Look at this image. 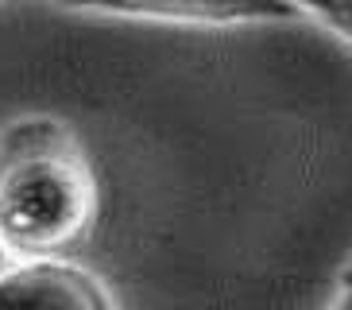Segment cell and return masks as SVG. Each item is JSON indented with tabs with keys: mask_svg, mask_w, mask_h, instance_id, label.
Wrapping results in <instances>:
<instances>
[{
	"mask_svg": "<svg viewBox=\"0 0 352 310\" xmlns=\"http://www.w3.org/2000/svg\"><path fill=\"white\" fill-rule=\"evenodd\" d=\"M97 183L82 144L54 116H23L0 132V245L12 260H54L82 245Z\"/></svg>",
	"mask_w": 352,
	"mask_h": 310,
	"instance_id": "1",
	"label": "cell"
},
{
	"mask_svg": "<svg viewBox=\"0 0 352 310\" xmlns=\"http://www.w3.org/2000/svg\"><path fill=\"white\" fill-rule=\"evenodd\" d=\"M0 310H109V299L70 264L23 260L0 271Z\"/></svg>",
	"mask_w": 352,
	"mask_h": 310,
	"instance_id": "2",
	"label": "cell"
},
{
	"mask_svg": "<svg viewBox=\"0 0 352 310\" xmlns=\"http://www.w3.org/2000/svg\"><path fill=\"white\" fill-rule=\"evenodd\" d=\"M85 12L132 16V20H166V23H206V28L302 16L298 8H283V4H116V8H85Z\"/></svg>",
	"mask_w": 352,
	"mask_h": 310,
	"instance_id": "3",
	"label": "cell"
},
{
	"mask_svg": "<svg viewBox=\"0 0 352 310\" xmlns=\"http://www.w3.org/2000/svg\"><path fill=\"white\" fill-rule=\"evenodd\" d=\"M298 12L321 20L325 28H333L337 35H344L352 43V4H321V8H298Z\"/></svg>",
	"mask_w": 352,
	"mask_h": 310,
	"instance_id": "4",
	"label": "cell"
},
{
	"mask_svg": "<svg viewBox=\"0 0 352 310\" xmlns=\"http://www.w3.org/2000/svg\"><path fill=\"white\" fill-rule=\"evenodd\" d=\"M321 310H352V268L341 276V287H337V295H333V299L325 302Z\"/></svg>",
	"mask_w": 352,
	"mask_h": 310,
	"instance_id": "5",
	"label": "cell"
},
{
	"mask_svg": "<svg viewBox=\"0 0 352 310\" xmlns=\"http://www.w3.org/2000/svg\"><path fill=\"white\" fill-rule=\"evenodd\" d=\"M12 268V256L4 252V245H0V271H8Z\"/></svg>",
	"mask_w": 352,
	"mask_h": 310,
	"instance_id": "6",
	"label": "cell"
}]
</instances>
